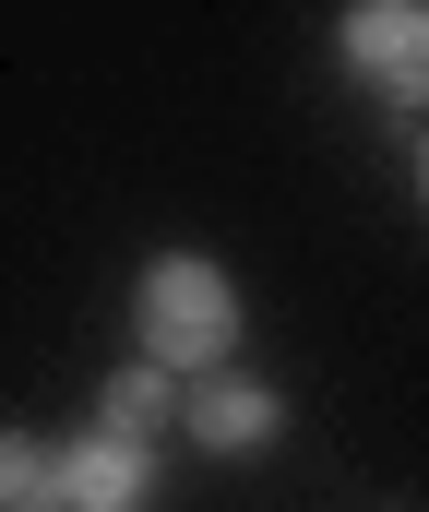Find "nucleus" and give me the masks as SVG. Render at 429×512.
<instances>
[{
	"mask_svg": "<svg viewBox=\"0 0 429 512\" xmlns=\"http://www.w3.org/2000/svg\"><path fill=\"white\" fill-rule=\"evenodd\" d=\"M0 512H48V441L0 429Z\"/></svg>",
	"mask_w": 429,
	"mask_h": 512,
	"instance_id": "6",
	"label": "nucleus"
},
{
	"mask_svg": "<svg viewBox=\"0 0 429 512\" xmlns=\"http://www.w3.org/2000/svg\"><path fill=\"white\" fill-rule=\"evenodd\" d=\"M167 417H179V382H167V370H143V358H120V370H108V405H96V429H120V441H155Z\"/></svg>",
	"mask_w": 429,
	"mask_h": 512,
	"instance_id": "5",
	"label": "nucleus"
},
{
	"mask_svg": "<svg viewBox=\"0 0 429 512\" xmlns=\"http://www.w3.org/2000/svg\"><path fill=\"white\" fill-rule=\"evenodd\" d=\"M155 501V453L120 429H84V441H48V512H143Z\"/></svg>",
	"mask_w": 429,
	"mask_h": 512,
	"instance_id": "2",
	"label": "nucleus"
},
{
	"mask_svg": "<svg viewBox=\"0 0 429 512\" xmlns=\"http://www.w3.org/2000/svg\"><path fill=\"white\" fill-rule=\"evenodd\" d=\"M179 429H191L203 453H275L286 393L251 382V370H203V382H179Z\"/></svg>",
	"mask_w": 429,
	"mask_h": 512,
	"instance_id": "3",
	"label": "nucleus"
},
{
	"mask_svg": "<svg viewBox=\"0 0 429 512\" xmlns=\"http://www.w3.org/2000/svg\"><path fill=\"white\" fill-rule=\"evenodd\" d=\"M239 274L215 251H155L132 286V358L143 370H167V382H203V370H227L239 358Z\"/></svg>",
	"mask_w": 429,
	"mask_h": 512,
	"instance_id": "1",
	"label": "nucleus"
},
{
	"mask_svg": "<svg viewBox=\"0 0 429 512\" xmlns=\"http://www.w3.org/2000/svg\"><path fill=\"white\" fill-rule=\"evenodd\" d=\"M334 36H346V72H370L382 96L418 108V84H429V12H418V0H358Z\"/></svg>",
	"mask_w": 429,
	"mask_h": 512,
	"instance_id": "4",
	"label": "nucleus"
}]
</instances>
